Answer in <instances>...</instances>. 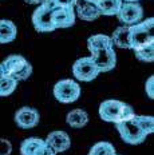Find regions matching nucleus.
Segmentation results:
<instances>
[{"instance_id":"1","label":"nucleus","mask_w":154,"mask_h":155,"mask_svg":"<svg viewBox=\"0 0 154 155\" xmlns=\"http://www.w3.org/2000/svg\"><path fill=\"white\" fill-rule=\"evenodd\" d=\"M136 112L130 104L117 101V99H109L101 103L99 106V116L102 120L110 122V123H119V122L129 120L134 118Z\"/></svg>"},{"instance_id":"2","label":"nucleus","mask_w":154,"mask_h":155,"mask_svg":"<svg viewBox=\"0 0 154 155\" xmlns=\"http://www.w3.org/2000/svg\"><path fill=\"white\" fill-rule=\"evenodd\" d=\"M2 66L4 70V75L12 78L18 82L28 79L32 74V66L22 55H9L8 58L3 60Z\"/></svg>"},{"instance_id":"3","label":"nucleus","mask_w":154,"mask_h":155,"mask_svg":"<svg viewBox=\"0 0 154 155\" xmlns=\"http://www.w3.org/2000/svg\"><path fill=\"white\" fill-rule=\"evenodd\" d=\"M154 19L149 18L143 21H139L137 24L129 25V35H130V46L131 50L141 46H145L149 43H154Z\"/></svg>"},{"instance_id":"4","label":"nucleus","mask_w":154,"mask_h":155,"mask_svg":"<svg viewBox=\"0 0 154 155\" xmlns=\"http://www.w3.org/2000/svg\"><path fill=\"white\" fill-rule=\"evenodd\" d=\"M54 96L60 103H74L81 96V86L72 79L59 80L54 86Z\"/></svg>"},{"instance_id":"5","label":"nucleus","mask_w":154,"mask_h":155,"mask_svg":"<svg viewBox=\"0 0 154 155\" xmlns=\"http://www.w3.org/2000/svg\"><path fill=\"white\" fill-rule=\"evenodd\" d=\"M136 116V115H134ZM117 131L119 132V137L122 138V140L127 144H141L142 142H145L147 135L139 128V126L136 123L134 118L129 119V120L119 122L115 124Z\"/></svg>"},{"instance_id":"6","label":"nucleus","mask_w":154,"mask_h":155,"mask_svg":"<svg viewBox=\"0 0 154 155\" xmlns=\"http://www.w3.org/2000/svg\"><path fill=\"white\" fill-rule=\"evenodd\" d=\"M99 74L97 64L90 56L81 58L72 64V75L79 82H91Z\"/></svg>"},{"instance_id":"7","label":"nucleus","mask_w":154,"mask_h":155,"mask_svg":"<svg viewBox=\"0 0 154 155\" xmlns=\"http://www.w3.org/2000/svg\"><path fill=\"white\" fill-rule=\"evenodd\" d=\"M32 25L38 32H52L55 31V24L52 19V11L44 3L38 7L32 14Z\"/></svg>"},{"instance_id":"8","label":"nucleus","mask_w":154,"mask_h":155,"mask_svg":"<svg viewBox=\"0 0 154 155\" xmlns=\"http://www.w3.org/2000/svg\"><path fill=\"white\" fill-rule=\"evenodd\" d=\"M91 58L94 63L97 64L99 72H109V71L114 70L117 66V54H115L114 47L103 48V50L95 51L91 54Z\"/></svg>"},{"instance_id":"9","label":"nucleus","mask_w":154,"mask_h":155,"mask_svg":"<svg viewBox=\"0 0 154 155\" xmlns=\"http://www.w3.org/2000/svg\"><path fill=\"white\" fill-rule=\"evenodd\" d=\"M117 16L123 25H133L142 20L143 8L139 3H123Z\"/></svg>"},{"instance_id":"10","label":"nucleus","mask_w":154,"mask_h":155,"mask_svg":"<svg viewBox=\"0 0 154 155\" xmlns=\"http://www.w3.org/2000/svg\"><path fill=\"white\" fill-rule=\"evenodd\" d=\"M15 123L18 127L24 128V130H30L39 124L40 120V114L36 108L32 107H22L15 112L14 118Z\"/></svg>"},{"instance_id":"11","label":"nucleus","mask_w":154,"mask_h":155,"mask_svg":"<svg viewBox=\"0 0 154 155\" xmlns=\"http://www.w3.org/2000/svg\"><path fill=\"white\" fill-rule=\"evenodd\" d=\"M51 8V7H50ZM52 19L55 28H70L75 24V9L74 7H52Z\"/></svg>"},{"instance_id":"12","label":"nucleus","mask_w":154,"mask_h":155,"mask_svg":"<svg viewBox=\"0 0 154 155\" xmlns=\"http://www.w3.org/2000/svg\"><path fill=\"white\" fill-rule=\"evenodd\" d=\"M44 142H46L47 146H50L56 154L65 153V151H67L71 147V139H70L69 134L65 131H60V130L52 131L51 134H49Z\"/></svg>"},{"instance_id":"13","label":"nucleus","mask_w":154,"mask_h":155,"mask_svg":"<svg viewBox=\"0 0 154 155\" xmlns=\"http://www.w3.org/2000/svg\"><path fill=\"white\" fill-rule=\"evenodd\" d=\"M75 15L85 21H94L101 16L94 3H87L83 0H78L75 4Z\"/></svg>"},{"instance_id":"14","label":"nucleus","mask_w":154,"mask_h":155,"mask_svg":"<svg viewBox=\"0 0 154 155\" xmlns=\"http://www.w3.org/2000/svg\"><path fill=\"white\" fill-rule=\"evenodd\" d=\"M18 28L14 21L7 20V19H2L0 20V44H7L11 43L16 39Z\"/></svg>"},{"instance_id":"15","label":"nucleus","mask_w":154,"mask_h":155,"mask_svg":"<svg viewBox=\"0 0 154 155\" xmlns=\"http://www.w3.org/2000/svg\"><path fill=\"white\" fill-rule=\"evenodd\" d=\"M109 47H114L111 38L103 34H97L92 35L87 39V48L90 51V54L95 52V51L103 50V48H109Z\"/></svg>"},{"instance_id":"16","label":"nucleus","mask_w":154,"mask_h":155,"mask_svg":"<svg viewBox=\"0 0 154 155\" xmlns=\"http://www.w3.org/2000/svg\"><path fill=\"white\" fill-rule=\"evenodd\" d=\"M66 122L72 128H82L89 123V114L82 108H75L67 114Z\"/></svg>"},{"instance_id":"17","label":"nucleus","mask_w":154,"mask_h":155,"mask_svg":"<svg viewBox=\"0 0 154 155\" xmlns=\"http://www.w3.org/2000/svg\"><path fill=\"white\" fill-rule=\"evenodd\" d=\"M122 4H123L122 0H97V3H95L99 14L105 16L118 15Z\"/></svg>"},{"instance_id":"18","label":"nucleus","mask_w":154,"mask_h":155,"mask_svg":"<svg viewBox=\"0 0 154 155\" xmlns=\"http://www.w3.org/2000/svg\"><path fill=\"white\" fill-rule=\"evenodd\" d=\"M111 41L114 46L119 48H130V35H129V25H121V27L115 28V31L111 35Z\"/></svg>"},{"instance_id":"19","label":"nucleus","mask_w":154,"mask_h":155,"mask_svg":"<svg viewBox=\"0 0 154 155\" xmlns=\"http://www.w3.org/2000/svg\"><path fill=\"white\" fill-rule=\"evenodd\" d=\"M43 144L44 140L40 138H27L20 144V155H36Z\"/></svg>"},{"instance_id":"20","label":"nucleus","mask_w":154,"mask_h":155,"mask_svg":"<svg viewBox=\"0 0 154 155\" xmlns=\"http://www.w3.org/2000/svg\"><path fill=\"white\" fill-rule=\"evenodd\" d=\"M134 54H136V58L139 62L152 63L154 60V43H149L145 46L134 48Z\"/></svg>"},{"instance_id":"21","label":"nucleus","mask_w":154,"mask_h":155,"mask_svg":"<svg viewBox=\"0 0 154 155\" xmlns=\"http://www.w3.org/2000/svg\"><path fill=\"white\" fill-rule=\"evenodd\" d=\"M115 153V147L110 142H98L90 148L89 155H114Z\"/></svg>"},{"instance_id":"22","label":"nucleus","mask_w":154,"mask_h":155,"mask_svg":"<svg viewBox=\"0 0 154 155\" xmlns=\"http://www.w3.org/2000/svg\"><path fill=\"white\" fill-rule=\"evenodd\" d=\"M136 123L139 126V128L145 132L146 135H150L154 132V118L147 115H136L134 116Z\"/></svg>"},{"instance_id":"23","label":"nucleus","mask_w":154,"mask_h":155,"mask_svg":"<svg viewBox=\"0 0 154 155\" xmlns=\"http://www.w3.org/2000/svg\"><path fill=\"white\" fill-rule=\"evenodd\" d=\"M18 80L12 79L9 76L0 78V96H9L11 94H14L18 87Z\"/></svg>"},{"instance_id":"24","label":"nucleus","mask_w":154,"mask_h":155,"mask_svg":"<svg viewBox=\"0 0 154 155\" xmlns=\"http://www.w3.org/2000/svg\"><path fill=\"white\" fill-rule=\"evenodd\" d=\"M44 4L49 7H75L78 0H44Z\"/></svg>"},{"instance_id":"25","label":"nucleus","mask_w":154,"mask_h":155,"mask_svg":"<svg viewBox=\"0 0 154 155\" xmlns=\"http://www.w3.org/2000/svg\"><path fill=\"white\" fill-rule=\"evenodd\" d=\"M12 143L5 138H0V155H11Z\"/></svg>"},{"instance_id":"26","label":"nucleus","mask_w":154,"mask_h":155,"mask_svg":"<svg viewBox=\"0 0 154 155\" xmlns=\"http://www.w3.org/2000/svg\"><path fill=\"white\" fill-rule=\"evenodd\" d=\"M145 91H146L147 96H149L150 99L154 98V76L153 75L146 80V83H145Z\"/></svg>"},{"instance_id":"27","label":"nucleus","mask_w":154,"mask_h":155,"mask_svg":"<svg viewBox=\"0 0 154 155\" xmlns=\"http://www.w3.org/2000/svg\"><path fill=\"white\" fill-rule=\"evenodd\" d=\"M36 155H56V153L50 146H47V143L44 142V144L39 148V151L36 153Z\"/></svg>"},{"instance_id":"28","label":"nucleus","mask_w":154,"mask_h":155,"mask_svg":"<svg viewBox=\"0 0 154 155\" xmlns=\"http://www.w3.org/2000/svg\"><path fill=\"white\" fill-rule=\"evenodd\" d=\"M27 4H42L44 0H24Z\"/></svg>"},{"instance_id":"29","label":"nucleus","mask_w":154,"mask_h":155,"mask_svg":"<svg viewBox=\"0 0 154 155\" xmlns=\"http://www.w3.org/2000/svg\"><path fill=\"white\" fill-rule=\"evenodd\" d=\"M3 76H5V75H4V70H3L2 63H0V78H3Z\"/></svg>"},{"instance_id":"30","label":"nucleus","mask_w":154,"mask_h":155,"mask_svg":"<svg viewBox=\"0 0 154 155\" xmlns=\"http://www.w3.org/2000/svg\"><path fill=\"white\" fill-rule=\"evenodd\" d=\"M122 2H126V3H138L139 0H122Z\"/></svg>"},{"instance_id":"31","label":"nucleus","mask_w":154,"mask_h":155,"mask_svg":"<svg viewBox=\"0 0 154 155\" xmlns=\"http://www.w3.org/2000/svg\"><path fill=\"white\" fill-rule=\"evenodd\" d=\"M83 2H87V3H94V4H95V3H97V0H83Z\"/></svg>"},{"instance_id":"32","label":"nucleus","mask_w":154,"mask_h":155,"mask_svg":"<svg viewBox=\"0 0 154 155\" xmlns=\"http://www.w3.org/2000/svg\"><path fill=\"white\" fill-rule=\"evenodd\" d=\"M114 155H119V154H117V153H115V154H114Z\"/></svg>"}]
</instances>
